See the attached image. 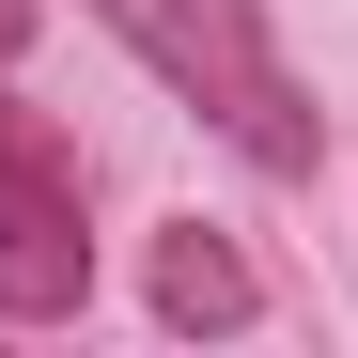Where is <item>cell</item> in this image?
I'll return each instance as SVG.
<instances>
[{"label":"cell","instance_id":"cell-3","mask_svg":"<svg viewBox=\"0 0 358 358\" xmlns=\"http://www.w3.org/2000/svg\"><path fill=\"white\" fill-rule=\"evenodd\" d=\"M265 312V280H250V250H234V234H203V218H171L156 234V327H250Z\"/></svg>","mask_w":358,"mask_h":358},{"label":"cell","instance_id":"cell-2","mask_svg":"<svg viewBox=\"0 0 358 358\" xmlns=\"http://www.w3.org/2000/svg\"><path fill=\"white\" fill-rule=\"evenodd\" d=\"M94 296V218H78V156L47 141V109L0 94V327H47Z\"/></svg>","mask_w":358,"mask_h":358},{"label":"cell","instance_id":"cell-1","mask_svg":"<svg viewBox=\"0 0 358 358\" xmlns=\"http://www.w3.org/2000/svg\"><path fill=\"white\" fill-rule=\"evenodd\" d=\"M78 16L109 47H141V78H171L250 171H312L327 156V125H312V94H296V63H280L265 0H78Z\"/></svg>","mask_w":358,"mask_h":358},{"label":"cell","instance_id":"cell-4","mask_svg":"<svg viewBox=\"0 0 358 358\" xmlns=\"http://www.w3.org/2000/svg\"><path fill=\"white\" fill-rule=\"evenodd\" d=\"M16 47H31V0H0V63H16Z\"/></svg>","mask_w":358,"mask_h":358}]
</instances>
